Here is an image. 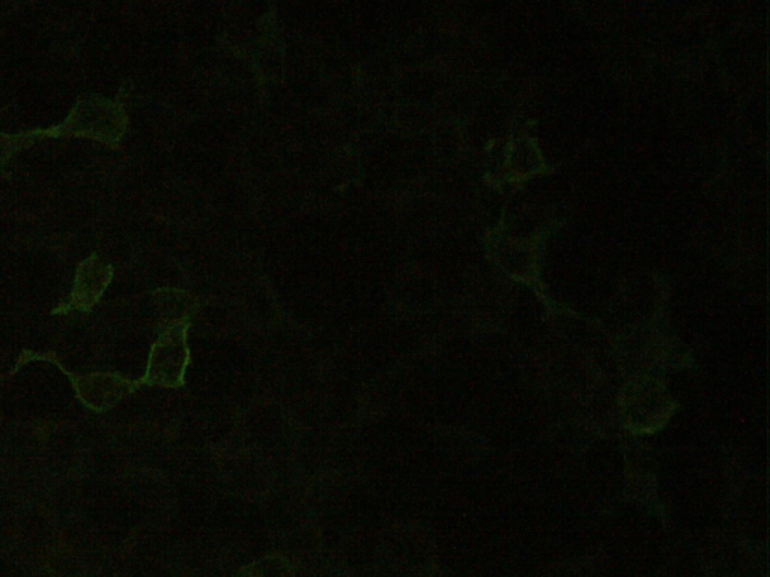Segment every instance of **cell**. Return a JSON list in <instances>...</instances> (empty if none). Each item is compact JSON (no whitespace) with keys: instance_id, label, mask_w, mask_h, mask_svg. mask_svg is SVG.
Wrapping results in <instances>:
<instances>
[{"instance_id":"obj_1","label":"cell","mask_w":770,"mask_h":577,"mask_svg":"<svg viewBox=\"0 0 770 577\" xmlns=\"http://www.w3.org/2000/svg\"><path fill=\"white\" fill-rule=\"evenodd\" d=\"M65 375L70 376L83 405L98 412L106 411L110 406L115 405L124 394L130 393L131 385H134L122 379L121 376L110 375V373L76 376L65 372Z\"/></svg>"}]
</instances>
